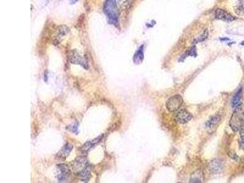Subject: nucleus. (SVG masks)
I'll use <instances>...</instances> for the list:
<instances>
[{
  "instance_id": "f257e3e1",
  "label": "nucleus",
  "mask_w": 244,
  "mask_h": 183,
  "mask_svg": "<svg viewBox=\"0 0 244 183\" xmlns=\"http://www.w3.org/2000/svg\"><path fill=\"white\" fill-rule=\"evenodd\" d=\"M103 11L111 24H116L118 19V10L116 0H106L103 6Z\"/></svg>"
},
{
  "instance_id": "f03ea898",
  "label": "nucleus",
  "mask_w": 244,
  "mask_h": 183,
  "mask_svg": "<svg viewBox=\"0 0 244 183\" xmlns=\"http://www.w3.org/2000/svg\"><path fill=\"white\" fill-rule=\"evenodd\" d=\"M244 122V110L241 105L236 107L229 120V126L234 132L240 130Z\"/></svg>"
},
{
  "instance_id": "7ed1b4c3",
  "label": "nucleus",
  "mask_w": 244,
  "mask_h": 183,
  "mask_svg": "<svg viewBox=\"0 0 244 183\" xmlns=\"http://www.w3.org/2000/svg\"><path fill=\"white\" fill-rule=\"evenodd\" d=\"M183 103V100L182 96L180 95H174L167 100L166 107L169 112H174L180 108Z\"/></svg>"
},
{
  "instance_id": "20e7f679",
  "label": "nucleus",
  "mask_w": 244,
  "mask_h": 183,
  "mask_svg": "<svg viewBox=\"0 0 244 183\" xmlns=\"http://www.w3.org/2000/svg\"><path fill=\"white\" fill-rule=\"evenodd\" d=\"M71 170L67 165L59 164L57 165V178L59 182H66L71 177Z\"/></svg>"
},
{
  "instance_id": "39448f33",
  "label": "nucleus",
  "mask_w": 244,
  "mask_h": 183,
  "mask_svg": "<svg viewBox=\"0 0 244 183\" xmlns=\"http://www.w3.org/2000/svg\"><path fill=\"white\" fill-rule=\"evenodd\" d=\"M70 61L73 64L80 65L85 69H89L88 64L86 60L83 57L77 50H73L70 55Z\"/></svg>"
},
{
  "instance_id": "423d86ee",
  "label": "nucleus",
  "mask_w": 244,
  "mask_h": 183,
  "mask_svg": "<svg viewBox=\"0 0 244 183\" xmlns=\"http://www.w3.org/2000/svg\"><path fill=\"white\" fill-rule=\"evenodd\" d=\"M192 117L193 116L191 112H189L186 109H182L179 111L177 114L176 115L174 119L176 122L179 123L184 124L189 122L190 120H191Z\"/></svg>"
},
{
  "instance_id": "0eeeda50",
  "label": "nucleus",
  "mask_w": 244,
  "mask_h": 183,
  "mask_svg": "<svg viewBox=\"0 0 244 183\" xmlns=\"http://www.w3.org/2000/svg\"><path fill=\"white\" fill-rule=\"evenodd\" d=\"M73 148V146L67 143L64 145V147L61 149V150L58 153L56 154V158L59 160H65L69 155Z\"/></svg>"
},
{
  "instance_id": "6e6552de",
  "label": "nucleus",
  "mask_w": 244,
  "mask_h": 183,
  "mask_svg": "<svg viewBox=\"0 0 244 183\" xmlns=\"http://www.w3.org/2000/svg\"><path fill=\"white\" fill-rule=\"evenodd\" d=\"M215 16L216 19L224 21L229 22L233 21L235 20V18L233 16L230 15L226 11L221 9H217L215 10Z\"/></svg>"
},
{
  "instance_id": "1a4fd4ad",
  "label": "nucleus",
  "mask_w": 244,
  "mask_h": 183,
  "mask_svg": "<svg viewBox=\"0 0 244 183\" xmlns=\"http://www.w3.org/2000/svg\"><path fill=\"white\" fill-rule=\"evenodd\" d=\"M210 169L212 172L214 173H219L223 171L224 165L222 161L219 159H214L209 164Z\"/></svg>"
},
{
  "instance_id": "9d476101",
  "label": "nucleus",
  "mask_w": 244,
  "mask_h": 183,
  "mask_svg": "<svg viewBox=\"0 0 244 183\" xmlns=\"http://www.w3.org/2000/svg\"><path fill=\"white\" fill-rule=\"evenodd\" d=\"M103 137V135H101L96 138H95L93 140H89V141L87 142L86 143H85L82 147L81 148V150L83 152H87L89 150H90L92 148H93L95 145L97 144H98L100 141H101V140L102 139V138Z\"/></svg>"
},
{
  "instance_id": "9b49d317",
  "label": "nucleus",
  "mask_w": 244,
  "mask_h": 183,
  "mask_svg": "<svg viewBox=\"0 0 244 183\" xmlns=\"http://www.w3.org/2000/svg\"><path fill=\"white\" fill-rule=\"evenodd\" d=\"M78 175L81 181L83 182H87L90 178V166L89 165L79 171Z\"/></svg>"
},
{
  "instance_id": "f8f14e48",
  "label": "nucleus",
  "mask_w": 244,
  "mask_h": 183,
  "mask_svg": "<svg viewBox=\"0 0 244 183\" xmlns=\"http://www.w3.org/2000/svg\"><path fill=\"white\" fill-rule=\"evenodd\" d=\"M221 120V117L219 115H215L210 117V119L206 122V126L208 128L212 129L215 126L217 125Z\"/></svg>"
},
{
  "instance_id": "ddd939ff",
  "label": "nucleus",
  "mask_w": 244,
  "mask_h": 183,
  "mask_svg": "<svg viewBox=\"0 0 244 183\" xmlns=\"http://www.w3.org/2000/svg\"><path fill=\"white\" fill-rule=\"evenodd\" d=\"M203 173L201 169H198L191 175L190 182H201L203 180Z\"/></svg>"
},
{
  "instance_id": "4468645a",
  "label": "nucleus",
  "mask_w": 244,
  "mask_h": 183,
  "mask_svg": "<svg viewBox=\"0 0 244 183\" xmlns=\"http://www.w3.org/2000/svg\"><path fill=\"white\" fill-rule=\"evenodd\" d=\"M69 32V28L65 25H62L58 27V33H57L58 36H57V39H56V45L60 43L59 40L61 39V37L65 36L67 34H68Z\"/></svg>"
},
{
  "instance_id": "2eb2a0df",
  "label": "nucleus",
  "mask_w": 244,
  "mask_h": 183,
  "mask_svg": "<svg viewBox=\"0 0 244 183\" xmlns=\"http://www.w3.org/2000/svg\"><path fill=\"white\" fill-rule=\"evenodd\" d=\"M143 45H142L135 53L133 58V61L135 64H139L143 61Z\"/></svg>"
},
{
  "instance_id": "dca6fc26",
  "label": "nucleus",
  "mask_w": 244,
  "mask_h": 183,
  "mask_svg": "<svg viewBox=\"0 0 244 183\" xmlns=\"http://www.w3.org/2000/svg\"><path fill=\"white\" fill-rule=\"evenodd\" d=\"M242 89H240L234 95V96H233V99H232V102H231V106L233 107L236 108L237 106H238L240 104V100H241V97H242Z\"/></svg>"
},
{
  "instance_id": "f3484780",
  "label": "nucleus",
  "mask_w": 244,
  "mask_h": 183,
  "mask_svg": "<svg viewBox=\"0 0 244 183\" xmlns=\"http://www.w3.org/2000/svg\"><path fill=\"white\" fill-rule=\"evenodd\" d=\"M208 36H209L208 30H205L204 31H203V33L201 34L197 38L194 39L193 43L194 44H197L200 43V42H202L203 41H205L208 37Z\"/></svg>"
},
{
  "instance_id": "a211bd4d",
  "label": "nucleus",
  "mask_w": 244,
  "mask_h": 183,
  "mask_svg": "<svg viewBox=\"0 0 244 183\" xmlns=\"http://www.w3.org/2000/svg\"><path fill=\"white\" fill-rule=\"evenodd\" d=\"M239 131H240V146L241 148L244 151V124L242 126V128L240 129Z\"/></svg>"
},
{
  "instance_id": "6ab92c4d",
  "label": "nucleus",
  "mask_w": 244,
  "mask_h": 183,
  "mask_svg": "<svg viewBox=\"0 0 244 183\" xmlns=\"http://www.w3.org/2000/svg\"><path fill=\"white\" fill-rule=\"evenodd\" d=\"M70 130L72 131V133H78V125L77 124H75L71 127H70Z\"/></svg>"
},
{
  "instance_id": "aec40b11",
  "label": "nucleus",
  "mask_w": 244,
  "mask_h": 183,
  "mask_svg": "<svg viewBox=\"0 0 244 183\" xmlns=\"http://www.w3.org/2000/svg\"><path fill=\"white\" fill-rule=\"evenodd\" d=\"M189 55L191 56H196L197 55V52L195 51V48H192L189 51Z\"/></svg>"
},
{
  "instance_id": "412c9836",
  "label": "nucleus",
  "mask_w": 244,
  "mask_h": 183,
  "mask_svg": "<svg viewBox=\"0 0 244 183\" xmlns=\"http://www.w3.org/2000/svg\"><path fill=\"white\" fill-rule=\"evenodd\" d=\"M78 1V0H70V2H71L72 4H75V3H76Z\"/></svg>"
},
{
  "instance_id": "4be33fe9",
  "label": "nucleus",
  "mask_w": 244,
  "mask_h": 183,
  "mask_svg": "<svg viewBox=\"0 0 244 183\" xmlns=\"http://www.w3.org/2000/svg\"><path fill=\"white\" fill-rule=\"evenodd\" d=\"M241 45H244V41L242 42V43H241Z\"/></svg>"
}]
</instances>
